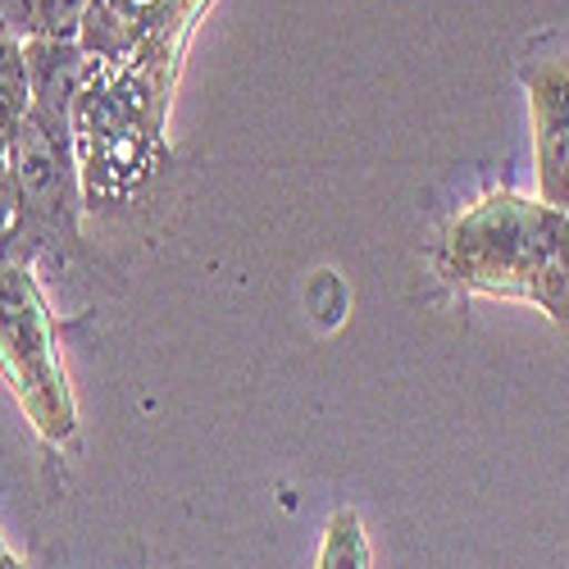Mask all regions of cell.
<instances>
[{"mask_svg": "<svg viewBox=\"0 0 569 569\" xmlns=\"http://www.w3.org/2000/svg\"><path fill=\"white\" fill-rule=\"evenodd\" d=\"M0 373L37 423V433L56 442L73 433V397L60 369L56 328L32 278L19 269L0 273Z\"/></svg>", "mask_w": 569, "mask_h": 569, "instance_id": "obj_2", "label": "cell"}, {"mask_svg": "<svg viewBox=\"0 0 569 569\" xmlns=\"http://www.w3.org/2000/svg\"><path fill=\"white\" fill-rule=\"evenodd\" d=\"M0 569H28V565H23V560H14V556L6 551V556H0Z\"/></svg>", "mask_w": 569, "mask_h": 569, "instance_id": "obj_6", "label": "cell"}, {"mask_svg": "<svg viewBox=\"0 0 569 569\" xmlns=\"http://www.w3.org/2000/svg\"><path fill=\"white\" fill-rule=\"evenodd\" d=\"M28 114V69L10 37H0V151L23 132Z\"/></svg>", "mask_w": 569, "mask_h": 569, "instance_id": "obj_4", "label": "cell"}, {"mask_svg": "<svg viewBox=\"0 0 569 569\" xmlns=\"http://www.w3.org/2000/svg\"><path fill=\"white\" fill-rule=\"evenodd\" d=\"M319 569H373L369 556V538L356 510H338L323 529V547H319Z\"/></svg>", "mask_w": 569, "mask_h": 569, "instance_id": "obj_5", "label": "cell"}, {"mask_svg": "<svg viewBox=\"0 0 569 569\" xmlns=\"http://www.w3.org/2000/svg\"><path fill=\"white\" fill-rule=\"evenodd\" d=\"M442 264L456 282L492 297H525L569 328V214L547 201L488 197L456 219Z\"/></svg>", "mask_w": 569, "mask_h": 569, "instance_id": "obj_1", "label": "cell"}, {"mask_svg": "<svg viewBox=\"0 0 569 569\" xmlns=\"http://www.w3.org/2000/svg\"><path fill=\"white\" fill-rule=\"evenodd\" d=\"M533 114H538V164L542 201L569 214V60L538 64L529 73Z\"/></svg>", "mask_w": 569, "mask_h": 569, "instance_id": "obj_3", "label": "cell"}, {"mask_svg": "<svg viewBox=\"0 0 569 569\" xmlns=\"http://www.w3.org/2000/svg\"><path fill=\"white\" fill-rule=\"evenodd\" d=\"M0 556H6V542H0Z\"/></svg>", "mask_w": 569, "mask_h": 569, "instance_id": "obj_7", "label": "cell"}]
</instances>
